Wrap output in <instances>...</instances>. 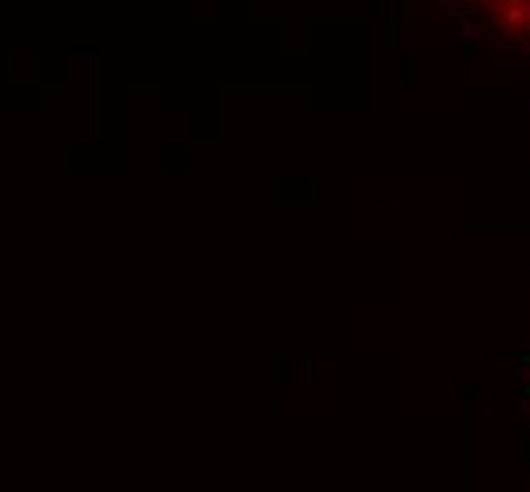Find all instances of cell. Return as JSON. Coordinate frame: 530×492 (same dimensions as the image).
Segmentation results:
<instances>
[{"mask_svg":"<svg viewBox=\"0 0 530 492\" xmlns=\"http://www.w3.org/2000/svg\"><path fill=\"white\" fill-rule=\"evenodd\" d=\"M523 15H526V0H504V27L508 31L523 27Z\"/></svg>","mask_w":530,"mask_h":492,"instance_id":"6da1fadb","label":"cell"},{"mask_svg":"<svg viewBox=\"0 0 530 492\" xmlns=\"http://www.w3.org/2000/svg\"><path fill=\"white\" fill-rule=\"evenodd\" d=\"M462 34H466V38H477V34H481L477 20H470V15H462Z\"/></svg>","mask_w":530,"mask_h":492,"instance_id":"7a4b0ae2","label":"cell"},{"mask_svg":"<svg viewBox=\"0 0 530 492\" xmlns=\"http://www.w3.org/2000/svg\"><path fill=\"white\" fill-rule=\"evenodd\" d=\"M523 27H526V34H530V4H526V15H523Z\"/></svg>","mask_w":530,"mask_h":492,"instance_id":"3957f363","label":"cell"}]
</instances>
